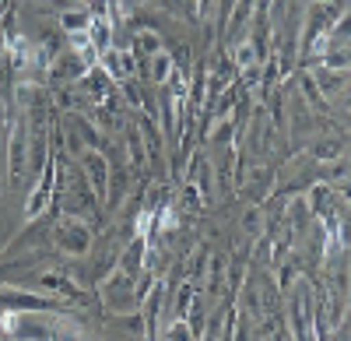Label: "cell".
<instances>
[{
  "label": "cell",
  "instance_id": "6da1fadb",
  "mask_svg": "<svg viewBox=\"0 0 351 341\" xmlns=\"http://www.w3.org/2000/svg\"><path fill=\"white\" fill-rule=\"evenodd\" d=\"M0 303L8 309H21V314H53L60 309V299L56 296H39V292H21V289H0Z\"/></svg>",
  "mask_w": 351,
  "mask_h": 341
},
{
  "label": "cell",
  "instance_id": "7a4b0ae2",
  "mask_svg": "<svg viewBox=\"0 0 351 341\" xmlns=\"http://www.w3.org/2000/svg\"><path fill=\"white\" fill-rule=\"evenodd\" d=\"M56 236H60V246H64V253H71V257H81V253H88V246H92V229L81 225V222H64Z\"/></svg>",
  "mask_w": 351,
  "mask_h": 341
},
{
  "label": "cell",
  "instance_id": "3957f363",
  "mask_svg": "<svg viewBox=\"0 0 351 341\" xmlns=\"http://www.w3.org/2000/svg\"><path fill=\"white\" fill-rule=\"evenodd\" d=\"M84 169H88V180H92V187H95V197H109V162H106V155L102 152H84Z\"/></svg>",
  "mask_w": 351,
  "mask_h": 341
},
{
  "label": "cell",
  "instance_id": "277c9868",
  "mask_svg": "<svg viewBox=\"0 0 351 341\" xmlns=\"http://www.w3.org/2000/svg\"><path fill=\"white\" fill-rule=\"evenodd\" d=\"M21 169H25V137H21V127H18L14 137H11V176H14V183L21 180Z\"/></svg>",
  "mask_w": 351,
  "mask_h": 341
},
{
  "label": "cell",
  "instance_id": "5b68a950",
  "mask_svg": "<svg viewBox=\"0 0 351 341\" xmlns=\"http://www.w3.org/2000/svg\"><path fill=\"white\" fill-rule=\"evenodd\" d=\"M172 67H176V60H172L169 53H155V56H152V81H155V84H165L169 74H172Z\"/></svg>",
  "mask_w": 351,
  "mask_h": 341
},
{
  "label": "cell",
  "instance_id": "8992f818",
  "mask_svg": "<svg viewBox=\"0 0 351 341\" xmlns=\"http://www.w3.org/2000/svg\"><path fill=\"white\" fill-rule=\"evenodd\" d=\"M92 28V11H67L64 14V32H88Z\"/></svg>",
  "mask_w": 351,
  "mask_h": 341
},
{
  "label": "cell",
  "instance_id": "52a82bcc",
  "mask_svg": "<svg viewBox=\"0 0 351 341\" xmlns=\"http://www.w3.org/2000/svg\"><path fill=\"white\" fill-rule=\"evenodd\" d=\"M165 341H193V327L180 317V320H172L169 327H165Z\"/></svg>",
  "mask_w": 351,
  "mask_h": 341
},
{
  "label": "cell",
  "instance_id": "ba28073f",
  "mask_svg": "<svg viewBox=\"0 0 351 341\" xmlns=\"http://www.w3.org/2000/svg\"><path fill=\"white\" fill-rule=\"evenodd\" d=\"M250 4H253V0H236V11H232V18H228V25H232V28L243 25V18L250 14Z\"/></svg>",
  "mask_w": 351,
  "mask_h": 341
},
{
  "label": "cell",
  "instance_id": "9c48e42d",
  "mask_svg": "<svg viewBox=\"0 0 351 341\" xmlns=\"http://www.w3.org/2000/svg\"><path fill=\"white\" fill-rule=\"evenodd\" d=\"M127 137H130V155H134V165H144V145H141L137 130H130Z\"/></svg>",
  "mask_w": 351,
  "mask_h": 341
},
{
  "label": "cell",
  "instance_id": "30bf717a",
  "mask_svg": "<svg viewBox=\"0 0 351 341\" xmlns=\"http://www.w3.org/2000/svg\"><path fill=\"white\" fill-rule=\"evenodd\" d=\"M141 46L148 49L152 56H155V53H162V39H158L155 32H144V36H141Z\"/></svg>",
  "mask_w": 351,
  "mask_h": 341
},
{
  "label": "cell",
  "instance_id": "8fae6325",
  "mask_svg": "<svg viewBox=\"0 0 351 341\" xmlns=\"http://www.w3.org/2000/svg\"><path fill=\"white\" fill-rule=\"evenodd\" d=\"M232 137V120H225L218 130H211V141H215V145H221V141H228Z\"/></svg>",
  "mask_w": 351,
  "mask_h": 341
},
{
  "label": "cell",
  "instance_id": "7c38bea8",
  "mask_svg": "<svg viewBox=\"0 0 351 341\" xmlns=\"http://www.w3.org/2000/svg\"><path fill=\"white\" fill-rule=\"evenodd\" d=\"M334 36H341V39H351V14H348V18H341V21L334 25Z\"/></svg>",
  "mask_w": 351,
  "mask_h": 341
},
{
  "label": "cell",
  "instance_id": "4fadbf2b",
  "mask_svg": "<svg viewBox=\"0 0 351 341\" xmlns=\"http://www.w3.org/2000/svg\"><path fill=\"white\" fill-rule=\"evenodd\" d=\"M256 225H260V211H256V208H250V215H246V229H250V233H256Z\"/></svg>",
  "mask_w": 351,
  "mask_h": 341
}]
</instances>
